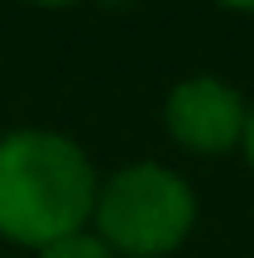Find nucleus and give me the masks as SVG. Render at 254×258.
<instances>
[{"instance_id":"f03ea898","label":"nucleus","mask_w":254,"mask_h":258,"mask_svg":"<svg viewBox=\"0 0 254 258\" xmlns=\"http://www.w3.org/2000/svg\"><path fill=\"white\" fill-rule=\"evenodd\" d=\"M197 230V191L163 163H130L96 186L91 234L115 258H168Z\"/></svg>"},{"instance_id":"39448f33","label":"nucleus","mask_w":254,"mask_h":258,"mask_svg":"<svg viewBox=\"0 0 254 258\" xmlns=\"http://www.w3.org/2000/svg\"><path fill=\"white\" fill-rule=\"evenodd\" d=\"M240 153H245L249 172H254V105H249V120H245V139H240Z\"/></svg>"},{"instance_id":"20e7f679","label":"nucleus","mask_w":254,"mask_h":258,"mask_svg":"<svg viewBox=\"0 0 254 258\" xmlns=\"http://www.w3.org/2000/svg\"><path fill=\"white\" fill-rule=\"evenodd\" d=\"M34 258H115V253L106 249L91 230H82V234H67V239H58V244H48V249H38Z\"/></svg>"},{"instance_id":"7ed1b4c3","label":"nucleus","mask_w":254,"mask_h":258,"mask_svg":"<svg viewBox=\"0 0 254 258\" xmlns=\"http://www.w3.org/2000/svg\"><path fill=\"white\" fill-rule=\"evenodd\" d=\"M245 120H249L245 96L211 72L182 77L168 91V101H163V129H168V139L178 148H187V153H197V158H221L230 148H240Z\"/></svg>"},{"instance_id":"f257e3e1","label":"nucleus","mask_w":254,"mask_h":258,"mask_svg":"<svg viewBox=\"0 0 254 258\" xmlns=\"http://www.w3.org/2000/svg\"><path fill=\"white\" fill-rule=\"evenodd\" d=\"M91 158L58 129H10L0 134V239L19 249L82 234L96 206Z\"/></svg>"}]
</instances>
